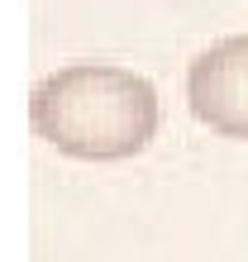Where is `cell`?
Returning a JSON list of instances; mask_svg holds the SVG:
<instances>
[{
  "instance_id": "6da1fadb",
  "label": "cell",
  "mask_w": 248,
  "mask_h": 262,
  "mask_svg": "<svg viewBox=\"0 0 248 262\" xmlns=\"http://www.w3.org/2000/svg\"><path fill=\"white\" fill-rule=\"evenodd\" d=\"M29 124L62 158L124 162L158 138L162 105L148 76L110 62H76L29 91Z\"/></svg>"
},
{
  "instance_id": "7a4b0ae2",
  "label": "cell",
  "mask_w": 248,
  "mask_h": 262,
  "mask_svg": "<svg viewBox=\"0 0 248 262\" xmlns=\"http://www.w3.org/2000/svg\"><path fill=\"white\" fill-rule=\"evenodd\" d=\"M186 105L210 134L248 143V34L215 38L191 57Z\"/></svg>"
}]
</instances>
